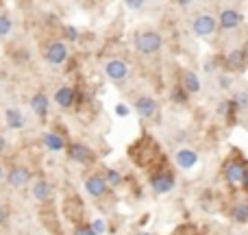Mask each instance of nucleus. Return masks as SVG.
<instances>
[{
  "label": "nucleus",
  "instance_id": "obj_1",
  "mask_svg": "<svg viewBox=\"0 0 248 235\" xmlns=\"http://www.w3.org/2000/svg\"><path fill=\"white\" fill-rule=\"evenodd\" d=\"M131 155L135 157V161L140 166H148L157 157V144H155V140H144L131 150Z\"/></svg>",
  "mask_w": 248,
  "mask_h": 235
},
{
  "label": "nucleus",
  "instance_id": "obj_2",
  "mask_svg": "<svg viewBox=\"0 0 248 235\" xmlns=\"http://www.w3.org/2000/svg\"><path fill=\"white\" fill-rule=\"evenodd\" d=\"M161 35L155 33V31H146V33H141L140 37H137V50L141 52V55H155V52L161 48Z\"/></svg>",
  "mask_w": 248,
  "mask_h": 235
},
{
  "label": "nucleus",
  "instance_id": "obj_3",
  "mask_svg": "<svg viewBox=\"0 0 248 235\" xmlns=\"http://www.w3.org/2000/svg\"><path fill=\"white\" fill-rule=\"evenodd\" d=\"M218 24H220V22L216 20L214 16H209V13H202V16H198L196 20H194L192 29H194V33H196L198 37H209V35L216 33Z\"/></svg>",
  "mask_w": 248,
  "mask_h": 235
},
{
  "label": "nucleus",
  "instance_id": "obj_4",
  "mask_svg": "<svg viewBox=\"0 0 248 235\" xmlns=\"http://www.w3.org/2000/svg\"><path fill=\"white\" fill-rule=\"evenodd\" d=\"M150 188L155 194H168L170 189H174V176L170 172H155L150 176Z\"/></svg>",
  "mask_w": 248,
  "mask_h": 235
},
{
  "label": "nucleus",
  "instance_id": "obj_5",
  "mask_svg": "<svg viewBox=\"0 0 248 235\" xmlns=\"http://www.w3.org/2000/svg\"><path fill=\"white\" fill-rule=\"evenodd\" d=\"M105 74H107L111 81L120 83L128 77V65L124 63L122 59H111V61H107V65H105Z\"/></svg>",
  "mask_w": 248,
  "mask_h": 235
},
{
  "label": "nucleus",
  "instance_id": "obj_6",
  "mask_svg": "<svg viewBox=\"0 0 248 235\" xmlns=\"http://www.w3.org/2000/svg\"><path fill=\"white\" fill-rule=\"evenodd\" d=\"M68 59V48H65L63 42H52L46 50V61L52 65H59Z\"/></svg>",
  "mask_w": 248,
  "mask_h": 235
},
{
  "label": "nucleus",
  "instance_id": "obj_7",
  "mask_svg": "<svg viewBox=\"0 0 248 235\" xmlns=\"http://www.w3.org/2000/svg\"><path fill=\"white\" fill-rule=\"evenodd\" d=\"M107 185H109V181H107V176H103V174H94V176H90V179L85 181V189L94 198L105 196V192H107Z\"/></svg>",
  "mask_w": 248,
  "mask_h": 235
},
{
  "label": "nucleus",
  "instance_id": "obj_8",
  "mask_svg": "<svg viewBox=\"0 0 248 235\" xmlns=\"http://www.w3.org/2000/svg\"><path fill=\"white\" fill-rule=\"evenodd\" d=\"M29 181H31V172L26 170L24 166H16L7 174V183L11 185V188H24Z\"/></svg>",
  "mask_w": 248,
  "mask_h": 235
},
{
  "label": "nucleus",
  "instance_id": "obj_9",
  "mask_svg": "<svg viewBox=\"0 0 248 235\" xmlns=\"http://www.w3.org/2000/svg\"><path fill=\"white\" fill-rule=\"evenodd\" d=\"M135 111L141 118H153L157 113V100H153L150 96H140L135 100Z\"/></svg>",
  "mask_w": 248,
  "mask_h": 235
},
{
  "label": "nucleus",
  "instance_id": "obj_10",
  "mask_svg": "<svg viewBox=\"0 0 248 235\" xmlns=\"http://www.w3.org/2000/svg\"><path fill=\"white\" fill-rule=\"evenodd\" d=\"M220 26H222L224 31H233L237 29V26L242 24V13H237L235 9H224L222 13H220Z\"/></svg>",
  "mask_w": 248,
  "mask_h": 235
},
{
  "label": "nucleus",
  "instance_id": "obj_11",
  "mask_svg": "<svg viewBox=\"0 0 248 235\" xmlns=\"http://www.w3.org/2000/svg\"><path fill=\"white\" fill-rule=\"evenodd\" d=\"M174 161H176V166H179V168H183V170H189V168L196 166L198 155L194 153V150H189V148H183V150H179V153H176Z\"/></svg>",
  "mask_w": 248,
  "mask_h": 235
},
{
  "label": "nucleus",
  "instance_id": "obj_12",
  "mask_svg": "<svg viewBox=\"0 0 248 235\" xmlns=\"http://www.w3.org/2000/svg\"><path fill=\"white\" fill-rule=\"evenodd\" d=\"M70 157L77 163H90L94 155H92V150L87 148L85 144H72L70 146Z\"/></svg>",
  "mask_w": 248,
  "mask_h": 235
},
{
  "label": "nucleus",
  "instance_id": "obj_13",
  "mask_svg": "<svg viewBox=\"0 0 248 235\" xmlns=\"http://www.w3.org/2000/svg\"><path fill=\"white\" fill-rule=\"evenodd\" d=\"M227 179L231 181V183H242V181L246 179V168L242 161H231L227 166Z\"/></svg>",
  "mask_w": 248,
  "mask_h": 235
},
{
  "label": "nucleus",
  "instance_id": "obj_14",
  "mask_svg": "<svg viewBox=\"0 0 248 235\" xmlns=\"http://www.w3.org/2000/svg\"><path fill=\"white\" fill-rule=\"evenodd\" d=\"M55 100H57V105H59V107L68 109L70 105L74 103V90H72V87H59V90H57V94H55Z\"/></svg>",
  "mask_w": 248,
  "mask_h": 235
},
{
  "label": "nucleus",
  "instance_id": "obj_15",
  "mask_svg": "<svg viewBox=\"0 0 248 235\" xmlns=\"http://www.w3.org/2000/svg\"><path fill=\"white\" fill-rule=\"evenodd\" d=\"M63 211H65V214H68V216H70V218H72V220H77L78 216L83 214V203L78 201L77 196H70L68 201L63 203Z\"/></svg>",
  "mask_w": 248,
  "mask_h": 235
},
{
  "label": "nucleus",
  "instance_id": "obj_16",
  "mask_svg": "<svg viewBox=\"0 0 248 235\" xmlns=\"http://www.w3.org/2000/svg\"><path fill=\"white\" fill-rule=\"evenodd\" d=\"M31 109H33L37 116H46V113H48V98H46V94L37 92V94L31 98Z\"/></svg>",
  "mask_w": 248,
  "mask_h": 235
},
{
  "label": "nucleus",
  "instance_id": "obj_17",
  "mask_svg": "<svg viewBox=\"0 0 248 235\" xmlns=\"http://www.w3.org/2000/svg\"><path fill=\"white\" fill-rule=\"evenodd\" d=\"M44 144H46L48 150H55V153H59V150H63L65 141L61 135H57V133H46L44 135Z\"/></svg>",
  "mask_w": 248,
  "mask_h": 235
},
{
  "label": "nucleus",
  "instance_id": "obj_18",
  "mask_svg": "<svg viewBox=\"0 0 248 235\" xmlns=\"http://www.w3.org/2000/svg\"><path fill=\"white\" fill-rule=\"evenodd\" d=\"M227 65L231 70H242L246 65V52L244 50H233L231 55L227 57Z\"/></svg>",
  "mask_w": 248,
  "mask_h": 235
},
{
  "label": "nucleus",
  "instance_id": "obj_19",
  "mask_svg": "<svg viewBox=\"0 0 248 235\" xmlns=\"http://www.w3.org/2000/svg\"><path fill=\"white\" fill-rule=\"evenodd\" d=\"M183 87L189 92V94H196V92H201V81H198V77L194 72H183Z\"/></svg>",
  "mask_w": 248,
  "mask_h": 235
},
{
  "label": "nucleus",
  "instance_id": "obj_20",
  "mask_svg": "<svg viewBox=\"0 0 248 235\" xmlns=\"http://www.w3.org/2000/svg\"><path fill=\"white\" fill-rule=\"evenodd\" d=\"M50 194H52V189H50V185H48L46 181H37V183L33 185V196L37 198V201H48Z\"/></svg>",
  "mask_w": 248,
  "mask_h": 235
},
{
  "label": "nucleus",
  "instance_id": "obj_21",
  "mask_svg": "<svg viewBox=\"0 0 248 235\" xmlns=\"http://www.w3.org/2000/svg\"><path fill=\"white\" fill-rule=\"evenodd\" d=\"M7 124L11 128H22L24 126V116L20 109H7Z\"/></svg>",
  "mask_w": 248,
  "mask_h": 235
},
{
  "label": "nucleus",
  "instance_id": "obj_22",
  "mask_svg": "<svg viewBox=\"0 0 248 235\" xmlns=\"http://www.w3.org/2000/svg\"><path fill=\"white\" fill-rule=\"evenodd\" d=\"M233 218L237 222H248V203H240V205L233 209Z\"/></svg>",
  "mask_w": 248,
  "mask_h": 235
},
{
  "label": "nucleus",
  "instance_id": "obj_23",
  "mask_svg": "<svg viewBox=\"0 0 248 235\" xmlns=\"http://www.w3.org/2000/svg\"><path fill=\"white\" fill-rule=\"evenodd\" d=\"M11 20H9L7 16H0V37H4V35L11 33Z\"/></svg>",
  "mask_w": 248,
  "mask_h": 235
},
{
  "label": "nucleus",
  "instance_id": "obj_24",
  "mask_svg": "<svg viewBox=\"0 0 248 235\" xmlns=\"http://www.w3.org/2000/svg\"><path fill=\"white\" fill-rule=\"evenodd\" d=\"M107 181H109V185H120L122 183V176H120V172L118 170H107Z\"/></svg>",
  "mask_w": 248,
  "mask_h": 235
},
{
  "label": "nucleus",
  "instance_id": "obj_25",
  "mask_svg": "<svg viewBox=\"0 0 248 235\" xmlns=\"http://www.w3.org/2000/svg\"><path fill=\"white\" fill-rule=\"evenodd\" d=\"M92 229H94L96 233H105V229H107V224H105V220H94V222H92Z\"/></svg>",
  "mask_w": 248,
  "mask_h": 235
},
{
  "label": "nucleus",
  "instance_id": "obj_26",
  "mask_svg": "<svg viewBox=\"0 0 248 235\" xmlns=\"http://www.w3.org/2000/svg\"><path fill=\"white\" fill-rule=\"evenodd\" d=\"M187 94H189V92L185 90V87H183V90H181V87H176V90H174V100H179V103H181V100L187 98Z\"/></svg>",
  "mask_w": 248,
  "mask_h": 235
},
{
  "label": "nucleus",
  "instance_id": "obj_27",
  "mask_svg": "<svg viewBox=\"0 0 248 235\" xmlns=\"http://www.w3.org/2000/svg\"><path fill=\"white\" fill-rule=\"evenodd\" d=\"M63 33H65V37H68V39H72V42L78 37V33H77V29H74V26H65V29H63Z\"/></svg>",
  "mask_w": 248,
  "mask_h": 235
},
{
  "label": "nucleus",
  "instance_id": "obj_28",
  "mask_svg": "<svg viewBox=\"0 0 248 235\" xmlns=\"http://www.w3.org/2000/svg\"><path fill=\"white\" fill-rule=\"evenodd\" d=\"M74 235H98V233H96L92 227H78V229H77V233H74Z\"/></svg>",
  "mask_w": 248,
  "mask_h": 235
},
{
  "label": "nucleus",
  "instance_id": "obj_29",
  "mask_svg": "<svg viewBox=\"0 0 248 235\" xmlns=\"http://www.w3.org/2000/svg\"><path fill=\"white\" fill-rule=\"evenodd\" d=\"M128 4V9H141L144 7V0H124Z\"/></svg>",
  "mask_w": 248,
  "mask_h": 235
},
{
  "label": "nucleus",
  "instance_id": "obj_30",
  "mask_svg": "<svg viewBox=\"0 0 248 235\" xmlns=\"http://www.w3.org/2000/svg\"><path fill=\"white\" fill-rule=\"evenodd\" d=\"M116 111H118V116H128V107H126V105H118Z\"/></svg>",
  "mask_w": 248,
  "mask_h": 235
},
{
  "label": "nucleus",
  "instance_id": "obj_31",
  "mask_svg": "<svg viewBox=\"0 0 248 235\" xmlns=\"http://www.w3.org/2000/svg\"><path fill=\"white\" fill-rule=\"evenodd\" d=\"M4 220H7V209H4V207H0V227L4 224Z\"/></svg>",
  "mask_w": 248,
  "mask_h": 235
},
{
  "label": "nucleus",
  "instance_id": "obj_32",
  "mask_svg": "<svg viewBox=\"0 0 248 235\" xmlns=\"http://www.w3.org/2000/svg\"><path fill=\"white\" fill-rule=\"evenodd\" d=\"M176 4H181V7H187V4H192V0H176Z\"/></svg>",
  "mask_w": 248,
  "mask_h": 235
},
{
  "label": "nucleus",
  "instance_id": "obj_33",
  "mask_svg": "<svg viewBox=\"0 0 248 235\" xmlns=\"http://www.w3.org/2000/svg\"><path fill=\"white\" fill-rule=\"evenodd\" d=\"M2 150H4V137L0 135V153H2Z\"/></svg>",
  "mask_w": 248,
  "mask_h": 235
},
{
  "label": "nucleus",
  "instance_id": "obj_34",
  "mask_svg": "<svg viewBox=\"0 0 248 235\" xmlns=\"http://www.w3.org/2000/svg\"><path fill=\"white\" fill-rule=\"evenodd\" d=\"M4 179V172H2V166H0V181Z\"/></svg>",
  "mask_w": 248,
  "mask_h": 235
},
{
  "label": "nucleus",
  "instance_id": "obj_35",
  "mask_svg": "<svg viewBox=\"0 0 248 235\" xmlns=\"http://www.w3.org/2000/svg\"><path fill=\"white\" fill-rule=\"evenodd\" d=\"M244 185H246V189H248V172H246V179H244Z\"/></svg>",
  "mask_w": 248,
  "mask_h": 235
}]
</instances>
